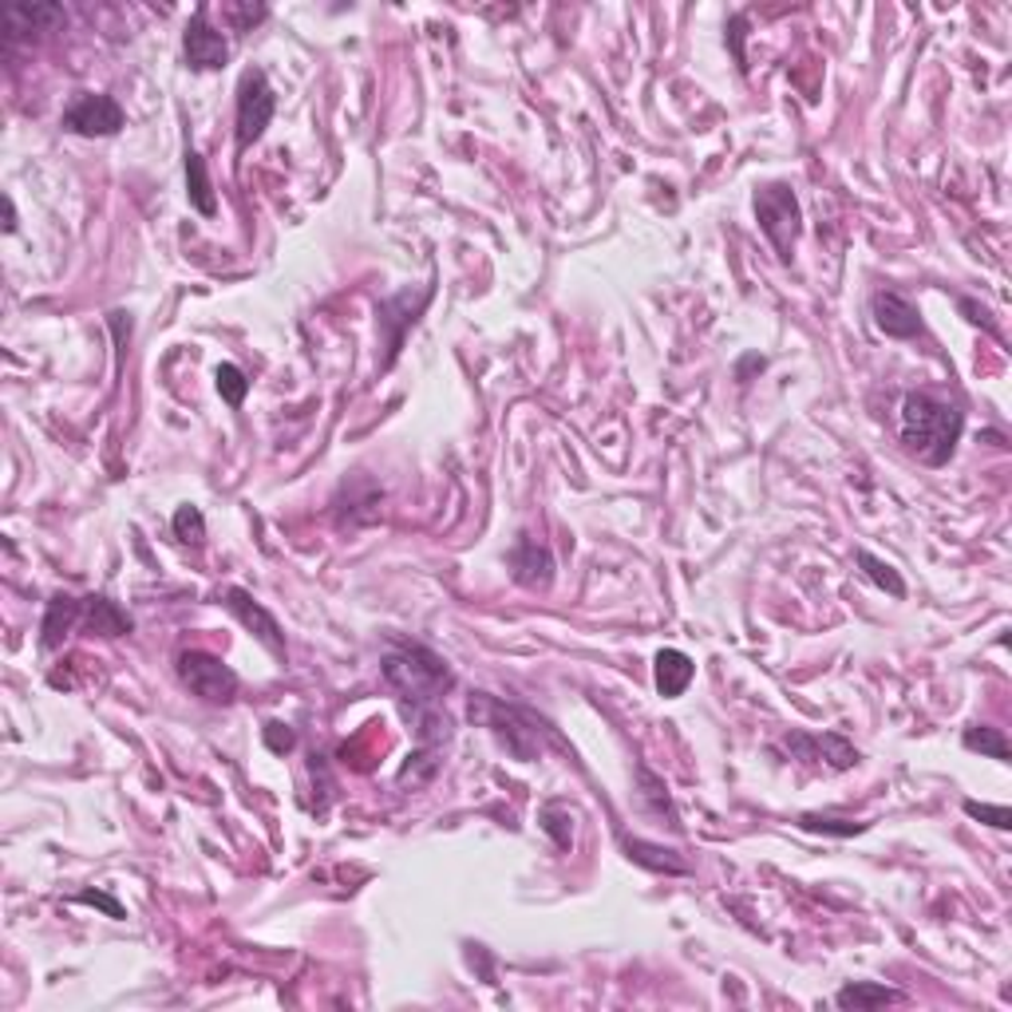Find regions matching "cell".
<instances>
[{
    "mask_svg": "<svg viewBox=\"0 0 1012 1012\" xmlns=\"http://www.w3.org/2000/svg\"><path fill=\"white\" fill-rule=\"evenodd\" d=\"M961 432H965V416L945 399L930 396V392H910L902 399V443L905 452H913L930 467H945L953 459Z\"/></svg>",
    "mask_w": 1012,
    "mask_h": 1012,
    "instance_id": "1",
    "label": "cell"
},
{
    "mask_svg": "<svg viewBox=\"0 0 1012 1012\" xmlns=\"http://www.w3.org/2000/svg\"><path fill=\"white\" fill-rule=\"evenodd\" d=\"M384 685L399 696L404 712H416V708H432L439 705V696L455 685L452 669L443 665V657H435L424 645H399L384 657Z\"/></svg>",
    "mask_w": 1012,
    "mask_h": 1012,
    "instance_id": "2",
    "label": "cell"
},
{
    "mask_svg": "<svg viewBox=\"0 0 1012 1012\" xmlns=\"http://www.w3.org/2000/svg\"><path fill=\"white\" fill-rule=\"evenodd\" d=\"M756 222L763 230L776 253L783 262H791V250H796L799 237V199L796 190L783 186V182H771V186L756 190Z\"/></svg>",
    "mask_w": 1012,
    "mask_h": 1012,
    "instance_id": "3",
    "label": "cell"
},
{
    "mask_svg": "<svg viewBox=\"0 0 1012 1012\" xmlns=\"http://www.w3.org/2000/svg\"><path fill=\"white\" fill-rule=\"evenodd\" d=\"M179 680L182 688L206 700V705H230L237 696V672L230 669L226 660L214 657V652H202V649H186L179 652Z\"/></svg>",
    "mask_w": 1012,
    "mask_h": 1012,
    "instance_id": "4",
    "label": "cell"
},
{
    "mask_svg": "<svg viewBox=\"0 0 1012 1012\" xmlns=\"http://www.w3.org/2000/svg\"><path fill=\"white\" fill-rule=\"evenodd\" d=\"M273 108H277V95H273L265 72L262 68H245L242 80H237V151H250L265 135Z\"/></svg>",
    "mask_w": 1012,
    "mask_h": 1012,
    "instance_id": "5",
    "label": "cell"
},
{
    "mask_svg": "<svg viewBox=\"0 0 1012 1012\" xmlns=\"http://www.w3.org/2000/svg\"><path fill=\"white\" fill-rule=\"evenodd\" d=\"M779 748H783L791 759H799V763H807V768H822V771H850L859 763V751L850 748L839 732H822V736L791 732V736H783Z\"/></svg>",
    "mask_w": 1012,
    "mask_h": 1012,
    "instance_id": "6",
    "label": "cell"
},
{
    "mask_svg": "<svg viewBox=\"0 0 1012 1012\" xmlns=\"http://www.w3.org/2000/svg\"><path fill=\"white\" fill-rule=\"evenodd\" d=\"M123 108H119L111 95H95V91H83V95H75L72 103H68V111H63V126L72 131V135H83V139H108V135H119L123 131Z\"/></svg>",
    "mask_w": 1012,
    "mask_h": 1012,
    "instance_id": "7",
    "label": "cell"
},
{
    "mask_svg": "<svg viewBox=\"0 0 1012 1012\" xmlns=\"http://www.w3.org/2000/svg\"><path fill=\"white\" fill-rule=\"evenodd\" d=\"M182 55H186V63L190 68H199V72H214V68H222V63L230 60V44H226V37H222V32H217V28L206 20V4H199L194 20L186 24Z\"/></svg>",
    "mask_w": 1012,
    "mask_h": 1012,
    "instance_id": "8",
    "label": "cell"
},
{
    "mask_svg": "<svg viewBox=\"0 0 1012 1012\" xmlns=\"http://www.w3.org/2000/svg\"><path fill=\"white\" fill-rule=\"evenodd\" d=\"M222 606L230 609V614L237 617V621L245 625V629L257 637V641L265 645V649L273 652V657H285V637H281V625H277V617L270 614V609H262L257 601H253L245 589H226L222 594Z\"/></svg>",
    "mask_w": 1012,
    "mask_h": 1012,
    "instance_id": "9",
    "label": "cell"
},
{
    "mask_svg": "<svg viewBox=\"0 0 1012 1012\" xmlns=\"http://www.w3.org/2000/svg\"><path fill=\"white\" fill-rule=\"evenodd\" d=\"M427 301H432V285H427L424 293H416V297H412V290H404V293H396L392 301H384V305H380V328L388 333V364H392V356L399 353L404 333L416 325V316L424 313Z\"/></svg>",
    "mask_w": 1012,
    "mask_h": 1012,
    "instance_id": "10",
    "label": "cell"
},
{
    "mask_svg": "<svg viewBox=\"0 0 1012 1012\" xmlns=\"http://www.w3.org/2000/svg\"><path fill=\"white\" fill-rule=\"evenodd\" d=\"M510 569H515V581L526 589H546L554 581V554L550 546H543L538 538L523 534L510 550Z\"/></svg>",
    "mask_w": 1012,
    "mask_h": 1012,
    "instance_id": "11",
    "label": "cell"
},
{
    "mask_svg": "<svg viewBox=\"0 0 1012 1012\" xmlns=\"http://www.w3.org/2000/svg\"><path fill=\"white\" fill-rule=\"evenodd\" d=\"M874 325L882 328L886 336H894V341H910V336L922 333V313H918V305L905 301L902 293L882 290V293H874Z\"/></svg>",
    "mask_w": 1012,
    "mask_h": 1012,
    "instance_id": "12",
    "label": "cell"
},
{
    "mask_svg": "<svg viewBox=\"0 0 1012 1012\" xmlns=\"http://www.w3.org/2000/svg\"><path fill=\"white\" fill-rule=\"evenodd\" d=\"M4 24H9V40H37L40 32H55L60 24H68V12L60 4H9Z\"/></svg>",
    "mask_w": 1012,
    "mask_h": 1012,
    "instance_id": "13",
    "label": "cell"
},
{
    "mask_svg": "<svg viewBox=\"0 0 1012 1012\" xmlns=\"http://www.w3.org/2000/svg\"><path fill=\"white\" fill-rule=\"evenodd\" d=\"M692 677H696L692 657L680 652V649H660L657 660H652V680H657V692L665 696V700L685 696V688L692 685Z\"/></svg>",
    "mask_w": 1012,
    "mask_h": 1012,
    "instance_id": "14",
    "label": "cell"
},
{
    "mask_svg": "<svg viewBox=\"0 0 1012 1012\" xmlns=\"http://www.w3.org/2000/svg\"><path fill=\"white\" fill-rule=\"evenodd\" d=\"M83 629L91 632V637H123V632H131V614H123V609L111 601V597H83Z\"/></svg>",
    "mask_w": 1012,
    "mask_h": 1012,
    "instance_id": "15",
    "label": "cell"
},
{
    "mask_svg": "<svg viewBox=\"0 0 1012 1012\" xmlns=\"http://www.w3.org/2000/svg\"><path fill=\"white\" fill-rule=\"evenodd\" d=\"M80 617H83V601H75V597H68V594L52 597V601H48L44 625H40V649H55Z\"/></svg>",
    "mask_w": 1012,
    "mask_h": 1012,
    "instance_id": "16",
    "label": "cell"
},
{
    "mask_svg": "<svg viewBox=\"0 0 1012 1012\" xmlns=\"http://www.w3.org/2000/svg\"><path fill=\"white\" fill-rule=\"evenodd\" d=\"M625 854H629L637 867L652 870V874H688V862L680 859L677 850L669 847H657V842H645V839H629L625 834Z\"/></svg>",
    "mask_w": 1012,
    "mask_h": 1012,
    "instance_id": "17",
    "label": "cell"
},
{
    "mask_svg": "<svg viewBox=\"0 0 1012 1012\" xmlns=\"http://www.w3.org/2000/svg\"><path fill=\"white\" fill-rule=\"evenodd\" d=\"M637 783H641V807L649 814H657V819H665L672 827V831H680V814H677V807H672V796H669V787H665V779L660 776H652L649 768H637Z\"/></svg>",
    "mask_w": 1012,
    "mask_h": 1012,
    "instance_id": "18",
    "label": "cell"
},
{
    "mask_svg": "<svg viewBox=\"0 0 1012 1012\" xmlns=\"http://www.w3.org/2000/svg\"><path fill=\"white\" fill-rule=\"evenodd\" d=\"M898 1001H905V993L874 985V981H854V985L834 993V1004H839V1009H878V1004H898Z\"/></svg>",
    "mask_w": 1012,
    "mask_h": 1012,
    "instance_id": "19",
    "label": "cell"
},
{
    "mask_svg": "<svg viewBox=\"0 0 1012 1012\" xmlns=\"http://www.w3.org/2000/svg\"><path fill=\"white\" fill-rule=\"evenodd\" d=\"M186 194H190V206L199 210V214H214L217 210V199H214V186H210V174H206V163H202L199 151H186Z\"/></svg>",
    "mask_w": 1012,
    "mask_h": 1012,
    "instance_id": "20",
    "label": "cell"
},
{
    "mask_svg": "<svg viewBox=\"0 0 1012 1012\" xmlns=\"http://www.w3.org/2000/svg\"><path fill=\"white\" fill-rule=\"evenodd\" d=\"M961 743H965L969 751H981V756L1001 759V763H1009V756H1012L1004 732H1001V728H989V723H973V728H965Z\"/></svg>",
    "mask_w": 1012,
    "mask_h": 1012,
    "instance_id": "21",
    "label": "cell"
},
{
    "mask_svg": "<svg viewBox=\"0 0 1012 1012\" xmlns=\"http://www.w3.org/2000/svg\"><path fill=\"white\" fill-rule=\"evenodd\" d=\"M854 561H859L862 574H867V578L874 581L878 589H886L890 597H905V581L898 578V569L890 566V561H882L878 554H870V550H859V554H854Z\"/></svg>",
    "mask_w": 1012,
    "mask_h": 1012,
    "instance_id": "22",
    "label": "cell"
},
{
    "mask_svg": "<svg viewBox=\"0 0 1012 1012\" xmlns=\"http://www.w3.org/2000/svg\"><path fill=\"white\" fill-rule=\"evenodd\" d=\"M174 538L186 546H202L206 543V518H202L199 506L182 503L179 510H174Z\"/></svg>",
    "mask_w": 1012,
    "mask_h": 1012,
    "instance_id": "23",
    "label": "cell"
},
{
    "mask_svg": "<svg viewBox=\"0 0 1012 1012\" xmlns=\"http://www.w3.org/2000/svg\"><path fill=\"white\" fill-rule=\"evenodd\" d=\"M799 827H803V831H819V834H839V839H850V834L867 831L870 822L831 819V814H799Z\"/></svg>",
    "mask_w": 1012,
    "mask_h": 1012,
    "instance_id": "24",
    "label": "cell"
},
{
    "mask_svg": "<svg viewBox=\"0 0 1012 1012\" xmlns=\"http://www.w3.org/2000/svg\"><path fill=\"white\" fill-rule=\"evenodd\" d=\"M217 392H222V399H226L230 407H242L245 404V392H250V380H245V372L237 368V364H217Z\"/></svg>",
    "mask_w": 1012,
    "mask_h": 1012,
    "instance_id": "25",
    "label": "cell"
},
{
    "mask_svg": "<svg viewBox=\"0 0 1012 1012\" xmlns=\"http://www.w3.org/2000/svg\"><path fill=\"white\" fill-rule=\"evenodd\" d=\"M965 814H969V819L989 822V827H996V831H1009V827H1012L1009 807H989V803H976V799H965Z\"/></svg>",
    "mask_w": 1012,
    "mask_h": 1012,
    "instance_id": "26",
    "label": "cell"
},
{
    "mask_svg": "<svg viewBox=\"0 0 1012 1012\" xmlns=\"http://www.w3.org/2000/svg\"><path fill=\"white\" fill-rule=\"evenodd\" d=\"M543 827L554 834V842H558V847H569V834H574V822H569V814L561 811V807H546V811H543Z\"/></svg>",
    "mask_w": 1012,
    "mask_h": 1012,
    "instance_id": "27",
    "label": "cell"
},
{
    "mask_svg": "<svg viewBox=\"0 0 1012 1012\" xmlns=\"http://www.w3.org/2000/svg\"><path fill=\"white\" fill-rule=\"evenodd\" d=\"M226 17L234 20L237 32H245V28H253L257 20L270 17V9H265V4H237L234 0V4H226Z\"/></svg>",
    "mask_w": 1012,
    "mask_h": 1012,
    "instance_id": "28",
    "label": "cell"
},
{
    "mask_svg": "<svg viewBox=\"0 0 1012 1012\" xmlns=\"http://www.w3.org/2000/svg\"><path fill=\"white\" fill-rule=\"evenodd\" d=\"M265 743H270V751H277V756H281V751H290L293 743H297V736H293L285 723L273 720V723H265Z\"/></svg>",
    "mask_w": 1012,
    "mask_h": 1012,
    "instance_id": "29",
    "label": "cell"
},
{
    "mask_svg": "<svg viewBox=\"0 0 1012 1012\" xmlns=\"http://www.w3.org/2000/svg\"><path fill=\"white\" fill-rule=\"evenodd\" d=\"M75 902H83V905H100V910H108L111 918H123V905H119L115 898L100 894V890H88V894H80Z\"/></svg>",
    "mask_w": 1012,
    "mask_h": 1012,
    "instance_id": "30",
    "label": "cell"
},
{
    "mask_svg": "<svg viewBox=\"0 0 1012 1012\" xmlns=\"http://www.w3.org/2000/svg\"><path fill=\"white\" fill-rule=\"evenodd\" d=\"M4 234H17V206L9 194H4Z\"/></svg>",
    "mask_w": 1012,
    "mask_h": 1012,
    "instance_id": "31",
    "label": "cell"
}]
</instances>
